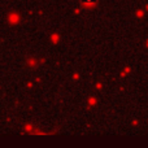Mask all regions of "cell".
Returning <instances> with one entry per match:
<instances>
[{
    "label": "cell",
    "instance_id": "obj_1",
    "mask_svg": "<svg viewBox=\"0 0 148 148\" xmlns=\"http://www.w3.org/2000/svg\"><path fill=\"white\" fill-rule=\"evenodd\" d=\"M97 0H82V5L84 8H94L96 5Z\"/></svg>",
    "mask_w": 148,
    "mask_h": 148
}]
</instances>
